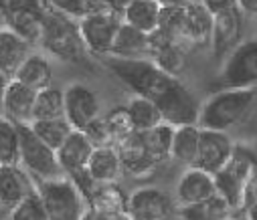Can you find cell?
Instances as JSON below:
<instances>
[{"instance_id": "obj_1", "label": "cell", "mask_w": 257, "mask_h": 220, "mask_svg": "<svg viewBox=\"0 0 257 220\" xmlns=\"http://www.w3.org/2000/svg\"><path fill=\"white\" fill-rule=\"evenodd\" d=\"M101 61L107 71H111L127 89L134 91V95H142L154 103H158L180 81L178 77L164 73L152 59H127L107 55L101 57Z\"/></svg>"}, {"instance_id": "obj_2", "label": "cell", "mask_w": 257, "mask_h": 220, "mask_svg": "<svg viewBox=\"0 0 257 220\" xmlns=\"http://www.w3.org/2000/svg\"><path fill=\"white\" fill-rule=\"evenodd\" d=\"M257 101V89H219L201 103L199 127L227 131L241 123Z\"/></svg>"}, {"instance_id": "obj_3", "label": "cell", "mask_w": 257, "mask_h": 220, "mask_svg": "<svg viewBox=\"0 0 257 220\" xmlns=\"http://www.w3.org/2000/svg\"><path fill=\"white\" fill-rule=\"evenodd\" d=\"M41 45L51 55L69 63H79L85 55V45L79 33V21H73L51 9L43 15Z\"/></svg>"}, {"instance_id": "obj_4", "label": "cell", "mask_w": 257, "mask_h": 220, "mask_svg": "<svg viewBox=\"0 0 257 220\" xmlns=\"http://www.w3.org/2000/svg\"><path fill=\"white\" fill-rule=\"evenodd\" d=\"M37 192L47 208L49 220H85V194L69 176L37 182Z\"/></svg>"}, {"instance_id": "obj_5", "label": "cell", "mask_w": 257, "mask_h": 220, "mask_svg": "<svg viewBox=\"0 0 257 220\" xmlns=\"http://www.w3.org/2000/svg\"><path fill=\"white\" fill-rule=\"evenodd\" d=\"M19 135H21V160L19 164L37 180V182H45V180H55L65 176L57 152L33 131L31 125H19Z\"/></svg>"}, {"instance_id": "obj_6", "label": "cell", "mask_w": 257, "mask_h": 220, "mask_svg": "<svg viewBox=\"0 0 257 220\" xmlns=\"http://www.w3.org/2000/svg\"><path fill=\"white\" fill-rule=\"evenodd\" d=\"M219 89H257V39L241 41L225 59Z\"/></svg>"}, {"instance_id": "obj_7", "label": "cell", "mask_w": 257, "mask_h": 220, "mask_svg": "<svg viewBox=\"0 0 257 220\" xmlns=\"http://www.w3.org/2000/svg\"><path fill=\"white\" fill-rule=\"evenodd\" d=\"M156 107L160 109L164 123H170L172 127L180 125H199V113H201V103L192 91L178 81L158 103Z\"/></svg>"}, {"instance_id": "obj_8", "label": "cell", "mask_w": 257, "mask_h": 220, "mask_svg": "<svg viewBox=\"0 0 257 220\" xmlns=\"http://www.w3.org/2000/svg\"><path fill=\"white\" fill-rule=\"evenodd\" d=\"M65 97V119L73 129L83 131L91 121L99 117V99L83 83H71L63 89Z\"/></svg>"}, {"instance_id": "obj_9", "label": "cell", "mask_w": 257, "mask_h": 220, "mask_svg": "<svg viewBox=\"0 0 257 220\" xmlns=\"http://www.w3.org/2000/svg\"><path fill=\"white\" fill-rule=\"evenodd\" d=\"M121 27V17H85L79 21L81 41L85 51L97 57H107L111 53L115 35Z\"/></svg>"}, {"instance_id": "obj_10", "label": "cell", "mask_w": 257, "mask_h": 220, "mask_svg": "<svg viewBox=\"0 0 257 220\" xmlns=\"http://www.w3.org/2000/svg\"><path fill=\"white\" fill-rule=\"evenodd\" d=\"M233 150H235V143L231 141L227 131H215V129L201 127V143H199V156H197L195 166L215 176L229 164Z\"/></svg>"}, {"instance_id": "obj_11", "label": "cell", "mask_w": 257, "mask_h": 220, "mask_svg": "<svg viewBox=\"0 0 257 220\" xmlns=\"http://www.w3.org/2000/svg\"><path fill=\"white\" fill-rule=\"evenodd\" d=\"M127 214L134 220H166L174 212L172 198L154 186H144L127 198Z\"/></svg>"}, {"instance_id": "obj_12", "label": "cell", "mask_w": 257, "mask_h": 220, "mask_svg": "<svg viewBox=\"0 0 257 220\" xmlns=\"http://www.w3.org/2000/svg\"><path fill=\"white\" fill-rule=\"evenodd\" d=\"M174 196H176L178 206H190V204L205 202V200L217 196L215 176L197 166H188L176 182Z\"/></svg>"}, {"instance_id": "obj_13", "label": "cell", "mask_w": 257, "mask_h": 220, "mask_svg": "<svg viewBox=\"0 0 257 220\" xmlns=\"http://www.w3.org/2000/svg\"><path fill=\"white\" fill-rule=\"evenodd\" d=\"M243 13L239 9L221 13L213 21V37H211V49L217 59H227L231 51L241 43L243 35Z\"/></svg>"}, {"instance_id": "obj_14", "label": "cell", "mask_w": 257, "mask_h": 220, "mask_svg": "<svg viewBox=\"0 0 257 220\" xmlns=\"http://www.w3.org/2000/svg\"><path fill=\"white\" fill-rule=\"evenodd\" d=\"M35 192L37 180L21 164L0 166V198L5 200L7 206L15 208Z\"/></svg>"}, {"instance_id": "obj_15", "label": "cell", "mask_w": 257, "mask_h": 220, "mask_svg": "<svg viewBox=\"0 0 257 220\" xmlns=\"http://www.w3.org/2000/svg\"><path fill=\"white\" fill-rule=\"evenodd\" d=\"M93 150H95V145L85 135V131L73 129L71 135L65 139V143L57 150V158H59V164H61L63 172H65L69 178L85 172Z\"/></svg>"}, {"instance_id": "obj_16", "label": "cell", "mask_w": 257, "mask_h": 220, "mask_svg": "<svg viewBox=\"0 0 257 220\" xmlns=\"http://www.w3.org/2000/svg\"><path fill=\"white\" fill-rule=\"evenodd\" d=\"M35 99H37V91L29 89L17 79H11L5 91V99H3V115H7L19 125H31L33 111H35Z\"/></svg>"}, {"instance_id": "obj_17", "label": "cell", "mask_w": 257, "mask_h": 220, "mask_svg": "<svg viewBox=\"0 0 257 220\" xmlns=\"http://www.w3.org/2000/svg\"><path fill=\"white\" fill-rule=\"evenodd\" d=\"M215 17L199 3H192L184 9V45L205 49L211 47Z\"/></svg>"}, {"instance_id": "obj_18", "label": "cell", "mask_w": 257, "mask_h": 220, "mask_svg": "<svg viewBox=\"0 0 257 220\" xmlns=\"http://www.w3.org/2000/svg\"><path fill=\"white\" fill-rule=\"evenodd\" d=\"M160 17H162L160 0H125L121 7V21L146 35L158 31Z\"/></svg>"}, {"instance_id": "obj_19", "label": "cell", "mask_w": 257, "mask_h": 220, "mask_svg": "<svg viewBox=\"0 0 257 220\" xmlns=\"http://www.w3.org/2000/svg\"><path fill=\"white\" fill-rule=\"evenodd\" d=\"M31 47H33L31 43H27L23 37L13 33L9 27L0 29V73L9 79H15L21 65L33 53Z\"/></svg>"}, {"instance_id": "obj_20", "label": "cell", "mask_w": 257, "mask_h": 220, "mask_svg": "<svg viewBox=\"0 0 257 220\" xmlns=\"http://www.w3.org/2000/svg\"><path fill=\"white\" fill-rule=\"evenodd\" d=\"M215 188H217V196H221L233 212L237 210H245L249 206V188L251 184L247 180H243L239 174H235L231 168H223L221 172L215 174Z\"/></svg>"}, {"instance_id": "obj_21", "label": "cell", "mask_w": 257, "mask_h": 220, "mask_svg": "<svg viewBox=\"0 0 257 220\" xmlns=\"http://www.w3.org/2000/svg\"><path fill=\"white\" fill-rule=\"evenodd\" d=\"M123 166L119 160V154L115 150V145H101L95 148L89 164L85 168L87 176L95 182V184H111L117 180V176L121 174Z\"/></svg>"}, {"instance_id": "obj_22", "label": "cell", "mask_w": 257, "mask_h": 220, "mask_svg": "<svg viewBox=\"0 0 257 220\" xmlns=\"http://www.w3.org/2000/svg\"><path fill=\"white\" fill-rule=\"evenodd\" d=\"M115 150L119 154V160H121V166L123 170L132 172L134 176L138 174H146V172H152L158 164H154L150 160V156L146 154V148L142 143V137H140V131H134L132 135L123 137L121 141L115 143Z\"/></svg>"}, {"instance_id": "obj_23", "label": "cell", "mask_w": 257, "mask_h": 220, "mask_svg": "<svg viewBox=\"0 0 257 220\" xmlns=\"http://www.w3.org/2000/svg\"><path fill=\"white\" fill-rule=\"evenodd\" d=\"M15 79L39 93L53 85V67L45 55L31 53L27 57V61L21 65V69L17 71Z\"/></svg>"}, {"instance_id": "obj_24", "label": "cell", "mask_w": 257, "mask_h": 220, "mask_svg": "<svg viewBox=\"0 0 257 220\" xmlns=\"http://www.w3.org/2000/svg\"><path fill=\"white\" fill-rule=\"evenodd\" d=\"M199 143H201V127L199 125H180L174 127L172 137V150L170 158L188 166H195L199 156Z\"/></svg>"}, {"instance_id": "obj_25", "label": "cell", "mask_w": 257, "mask_h": 220, "mask_svg": "<svg viewBox=\"0 0 257 220\" xmlns=\"http://www.w3.org/2000/svg\"><path fill=\"white\" fill-rule=\"evenodd\" d=\"M113 57H127V59H136L142 55H150V35L125 25L121 21V27L115 35L111 53Z\"/></svg>"}, {"instance_id": "obj_26", "label": "cell", "mask_w": 257, "mask_h": 220, "mask_svg": "<svg viewBox=\"0 0 257 220\" xmlns=\"http://www.w3.org/2000/svg\"><path fill=\"white\" fill-rule=\"evenodd\" d=\"M174 212L178 214L180 220H229L233 218L231 206L221 196H213L199 204L178 206Z\"/></svg>"}, {"instance_id": "obj_27", "label": "cell", "mask_w": 257, "mask_h": 220, "mask_svg": "<svg viewBox=\"0 0 257 220\" xmlns=\"http://www.w3.org/2000/svg\"><path fill=\"white\" fill-rule=\"evenodd\" d=\"M140 137L146 148V154L154 164H162L170 158L172 137H174V127L170 123H160L148 131H140Z\"/></svg>"}, {"instance_id": "obj_28", "label": "cell", "mask_w": 257, "mask_h": 220, "mask_svg": "<svg viewBox=\"0 0 257 220\" xmlns=\"http://www.w3.org/2000/svg\"><path fill=\"white\" fill-rule=\"evenodd\" d=\"M125 109H127V115H130L136 131H148V129L164 123V117H162L160 109L156 107V103L142 95H132L125 103Z\"/></svg>"}, {"instance_id": "obj_29", "label": "cell", "mask_w": 257, "mask_h": 220, "mask_svg": "<svg viewBox=\"0 0 257 220\" xmlns=\"http://www.w3.org/2000/svg\"><path fill=\"white\" fill-rule=\"evenodd\" d=\"M5 25L17 33L19 37H23L27 43L37 45L41 43V35H43V17L31 11H13V13H5L3 15Z\"/></svg>"}, {"instance_id": "obj_30", "label": "cell", "mask_w": 257, "mask_h": 220, "mask_svg": "<svg viewBox=\"0 0 257 220\" xmlns=\"http://www.w3.org/2000/svg\"><path fill=\"white\" fill-rule=\"evenodd\" d=\"M59 117H65V97H63V89L51 85V87L37 93L33 121L59 119Z\"/></svg>"}, {"instance_id": "obj_31", "label": "cell", "mask_w": 257, "mask_h": 220, "mask_svg": "<svg viewBox=\"0 0 257 220\" xmlns=\"http://www.w3.org/2000/svg\"><path fill=\"white\" fill-rule=\"evenodd\" d=\"M19 160H21L19 123L0 113V166L19 164Z\"/></svg>"}, {"instance_id": "obj_32", "label": "cell", "mask_w": 257, "mask_h": 220, "mask_svg": "<svg viewBox=\"0 0 257 220\" xmlns=\"http://www.w3.org/2000/svg\"><path fill=\"white\" fill-rule=\"evenodd\" d=\"M31 127L55 152L61 148L63 143H65V139L73 131V125L65 117H59V119H39V121H33Z\"/></svg>"}, {"instance_id": "obj_33", "label": "cell", "mask_w": 257, "mask_h": 220, "mask_svg": "<svg viewBox=\"0 0 257 220\" xmlns=\"http://www.w3.org/2000/svg\"><path fill=\"white\" fill-rule=\"evenodd\" d=\"M11 220H49L47 208H45L39 192L31 194L21 204H17L11 210Z\"/></svg>"}, {"instance_id": "obj_34", "label": "cell", "mask_w": 257, "mask_h": 220, "mask_svg": "<svg viewBox=\"0 0 257 220\" xmlns=\"http://www.w3.org/2000/svg\"><path fill=\"white\" fill-rule=\"evenodd\" d=\"M105 123H107V127H109V133H111L113 145H115L117 141H121L123 137L132 135V133L136 131V129H134V125H132L130 115H127L125 105L111 109V111L105 115Z\"/></svg>"}, {"instance_id": "obj_35", "label": "cell", "mask_w": 257, "mask_h": 220, "mask_svg": "<svg viewBox=\"0 0 257 220\" xmlns=\"http://www.w3.org/2000/svg\"><path fill=\"white\" fill-rule=\"evenodd\" d=\"M47 7L73 21H81L87 13V0H47Z\"/></svg>"}, {"instance_id": "obj_36", "label": "cell", "mask_w": 257, "mask_h": 220, "mask_svg": "<svg viewBox=\"0 0 257 220\" xmlns=\"http://www.w3.org/2000/svg\"><path fill=\"white\" fill-rule=\"evenodd\" d=\"M13 11H31L43 17L49 11V7L47 0H0V15Z\"/></svg>"}, {"instance_id": "obj_37", "label": "cell", "mask_w": 257, "mask_h": 220, "mask_svg": "<svg viewBox=\"0 0 257 220\" xmlns=\"http://www.w3.org/2000/svg\"><path fill=\"white\" fill-rule=\"evenodd\" d=\"M85 135L91 139V143L95 148H101V145H113V139H111V133H109V127L105 123V117H97L95 121H91L85 129Z\"/></svg>"}, {"instance_id": "obj_38", "label": "cell", "mask_w": 257, "mask_h": 220, "mask_svg": "<svg viewBox=\"0 0 257 220\" xmlns=\"http://www.w3.org/2000/svg\"><path fill=\"white\" fill-rule=\"evenodd\" d=\"M121 0H87L85 17H121Z\"/></svg>"}, {"instance_id": "obj_39", "label": "cell", "mask_w": 257, "mask_h": 220, "mask_svg": "<svg viewBox=\"0 0 257 220\" xmlns=\"http://www.w3.org/2000/svg\"><path fill=\"white\" fill-rule=\"evenodd\" d=\"M199 3H201L213 17L237 9V0H199Z\"/></svg>"}, {"instance_id": "obj_40", "label": "cell", "mask_w": 257, "mask_h": 220, "mask_svg": "<svg viewBox=\"0 0 257 220\" xmlns=\"http://www.w3.org/2000/svg\"><path fill=\"white\" fill-rule=\"evenodd\" d=\"M237 9L247 17H257V0H237Z\"/></svg>"}, {"instance_id": "obj_41", "label": "cell", "mask_w": 257, "mask_h": 220, "mask_svg": "<svg viewBox=\"0 0 257 220\" xmlns=\"http://www.w3.org/2000/svg\"><path fill=\"white\" fill-rule=\"evenodd\" d=\"M192 3H197V0H160L162 7H178V9H184Z\"/></svg>"}, {"instance_id": "obj_42", "label": "cell", "mask_w": 257, "mask_h": 220, "mask_svg": "<svg viewBox=\"0 0 257 220\" xmlns=\"http://www.w3.org/2000/svg\"><path fill=\"white\" fill-rule=\"evenodd\" d=\"M245 220H257V200L245 208Z\"/></svg>"}, {"instance_id": "obj_43", "label": "cell", "mask_w": 257, "mask_h": 220, "mask_svg": "<svg viewBox=\"0 0 257 220\" xmlns=\"http://www.w3.org/2000/svg\"><path fill=\"white\" fill-rule=\"evenodd\" d=\"M9 77H5L3 73H0V109H3V99H5V91H7V85H9Z\"/></svg>"}, {"instance_id": "obj_44", "label": "cell", "mask_w": 257, "mask_h": 220, "mask_svg": "<svg viewBox=\"0 0 257 220\" xmlns=\"http://www.w3.org/2000/svg\"><path fill=\"white\" fill-rule=\"evenodd\" d=\"M11 206L5 204V200L0 198V220H11Z\"/></svg>"}, {"instance_id": "obj_45", "label": "cell", "mask_w": 257, "mask_h": 220, "mask_svg": "<svg viewBox=\"0 0 257 220\" xmlns=\"http://www.w3.org/2000/svg\"><path fill=\"white\" fill-rule=\"evenodd\" d=\"M255 200H257V176L253 178L251 188H249V204H251V202H255Z\"/></svg>"}, {"instance_id": "obj_46", "label": "cell", "mask_w": 257, "mask_h": 220, "mask_svg": "<svg viewBox=\"0 0 257 220\" xmlns=\"http://www.w3.org/2000/svg\"><path fill=\"white\" fill-rule=\"evenodd\" d=\"M253 154H255V160H257V145H255V148H253Z\"/></svg>"}, {"instance_id": "obj_47", "label": "cell", "mask_w": 257, "mask_h": 220, "mask_svg": "<svg viewBox=\"0 0 257 220\" xmlns=\"http://www.w3.org/2000/svg\"><path fill=\"white\" fill-rule=\"evenodd\" d=\"M229 220H237V218H229ZM243 220H245V218H243Z\"/></svg>"}]
</instances>
